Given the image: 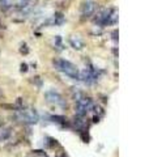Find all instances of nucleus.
Here are the masks:
<instances>
[{
	"mask_svg": "<svg viewBox=\"0 0 149 157\" xmlns=\"http://www.w3.org/2000/svg\"><path fill=\"white\" fill-rule=\"evenodd\" d=\"M94 24L99 26H107V25H114L118 21V12L115 8H109V9H102L98 12L96 17L93 18Z\"/></svg>",
	"mask_w": 149,
	"mask_h": 157,
	"instance_id": "1",
	"label": "nucleus"
},
{
	"mask_svg": "<svg viewBox=\"0 0 149 157\" xmlns=\"http://www.w3.org/2000/svg\"><path fill=\"white\" fill-rule=\"evenodd\" d=\"M53 64L55 69L63 72L64 75H67L72 80H79V69L73 63H71L69 60H65V59H54Z\"/></svg>",
	"mask_w": 149,
	"mask_h": 157,
	"instance_id": "2",
	"label": "nucleus"
},
{
	"mask_svg": "<svg viewBox=\"0 0 149 157\" xmlns=\"http://www.w3.org/2000/svg\"><path fill=\"white\" fill-rule=\"evenodd\" d=\"M16 119H18L20 122L22 123H29V124H33V123H37L39 120V115L35 111V109H21L18 111H16Z\"/></svg>",
	"mask_w": 149,
	"mask_h": 157,
	"instance_id": "3",
	"label": "nucleus"
},
{
	"mask_svg": "<svg viewBox=\"0 0 149 157\" xmlns=\"http://www.w3.org/2000/svg\"><path fill=\"white\" fill-rule=\"evenodd\" d=\"M44 98H46V101L50 102V103H55V105L61 106V107H67V103H65V101L63 100L61 94L59 92H56L55 89L47 90V92L44 93Z\"/></svg>",
	"mask_w": 149,
	"mask_h": 157,
	"instance_id": "4",
	"label": "nucleus"
},
{
	"mask_svg": "<svg viewBox=\"0 0 149 157\" xmlns=\"http://www.w3.org/2000/svg\"><path fill=\"white\" fill-rule=\"evenodd\" d=\"M97 9V3L94 0H85L82 1L81 8H80V13H81V18H89L94 15Z\"/></svg>",
	"mask_w": 149,
	"mask_h": 157,
	"instance_id": "5",
	"label": "nucleus"
},
{
	"mask_svg": "<svg viewBox=\"0 0 149 157\" xmlns=\"http://www.w3.org/2000/svg\"><path fill=\"white\" fill-rule=\"evenodd\" d=\"M69 45L75 48V50H82L84 48V42L79 36H73L69 38Z\"/></svg>",
	"mask_w": 149,
	"mask_h": 157,
	"instance_id": "6",
	"label": "nucleus"
},
{
	"mask_svg": "<svg viewBox=\"0 0 149 157\" xmlns=\"http://www.w3.org/2000/svg\"><path fill=\"white\" fill-rule=\"evenodd\" d=\"M72 124H73V127L76 128L77 131H81L85 128V120H84V117H79V115H76L73 118V120H72Z\"/></svg>",
	"mask_w": 149,
	"mask_h": 157,
	"instance_id": "7",
	"label": "nucleus"
},
{
	"mask_svg": "<svg viewBox=\"0 0 149 157\" xmlns=\"http://www.w3.org/2000/svg\"><path fill=\"white\" fill-rule=\"evenodd\" d=\"M50 119L54 122V123H58V124H61V126H67V119H65V117L63 115H51Z\"/></svg>",
	"mask_w": 149,
	"mask_h": 157,
	"instance_id": "8",
	"label": "nucleus"
},
{
	"mask_svg": "<svg viewBox=\"0 0 149 157\" xmlns=\"http://www.w3.org/2000/svg\"><path fill=\"white\" fill-rule=\"evenodd\" d=\"M12 135V130L11 128H3L0 130V141H7Z\"/></svg>",
	"mask_w": 149,
	"mask_h": 157,
	"instance_id": "9",
	"label": "nucleus"
},
{
	"mask_svg": "<svg viewBox=\"0 0 149 157\" xmlns=\"http://www.w3.org/2000/svg\"><path fill=\"white\" fill-rule=\"evenodd\" d=\"M44 144H46V147H48V148H54V147H59V141L56 140V139L51 138V136H46V139H44Z\"/></svg>",
	"mask_w": 149,
	"mask_h": 157,
	"instance_id": "10",
	"label": "nucleus"
},
{
	"mask_svg": "<svg viewBox=\"0 0 149 157\" xmlns=\"http://www.w3.org/2000/svg\"><path fill=\"white\" fill-rule=\"evenodd\" d=\"M0 8L3 10H8L13 8V0H0Z\"/></svg>",
	"mask_w": 149,
	"mask_h": 157,
	"instance_id": "11",
	"label": "nucleus"
},
{
	"mask_svg": "<svg viewBox=\"0 0 149 157\" xmlns=\"http://www.w3.org/2000/svg\"><path fill=\"white\" fill-rule=\"evenodd\" d=\"M32 83L34 84V85H37L38 88H42V85H43V81H42V79H41L39 76H34V77H32Z\"/></svg>",
	"mask_w": 149,
	"mask_h": 157,
	"instance_id": "12",
	"label": "nucleus"
},
{
	"mask_svg": "<svg viewBox=\"0 0 149 157\" xmlns=\"http://www.w3.org/2000/svg\"><path fill=\"white\" fill-rule=\"evenodd\" d=\"M72 97H73L75 102H77L79 100H81L82 97H84V93H82L81 90H76V92H73V93H72Z\"/></svg>",
	"mask_w": 149,
	"mask_h": 157,
	"instance_id": "13",
	"label": "nucleus"
},
{
	"mask_svg": "<svg viewBox=\"0 0 149 157\" xmlns=\"http://www.w3.org/2000/svg\"><path fill=\"white\" fill-rule=\"evenodd\" d=\"M54 43H55V47H58L59 50H61V48H63V46H61V38L59 37V36H56V37H55V39H54Z\"/></svg>",
	"mask_w": 149,
	"mask_h": 157,
	"instance_id": "14",
	"label": "nucleus"
},
{
	"mask_svg": "<svg viewBox=\"0 0 149 157\" xmlns=\"http://www.w3.org/2000/svg\"><path fill=\"white\" fill-rule=\"evenodd\" d=\"M20 52H21V54H24V55L29 54V47H27L26 43H22V45H21V47H20Z\"/></svg>",
	"mask_w": 149,
	"mask_h": 157,
	"instance_id": "15",
	"label": "nucleus"
},
{
	"mask_svg": "<svg viewBox=\"0 0 149 157\" xmlns=\"http://www.w3.org/2000/svg\"><path fill=\"white\" fill-rule=\"evenodd\" d=\"M20 71H21V72H26V71H27V64H26V63H22V64H21V68H20Z\"/></svg>",
	"mask_w": 149,
	"mask_h": 157,
	"instance_id": "16",
	"label": "nucleus"
},
{
	"mask_svg": "<svg viewBox=\"0 0 149 157\" xmlns=\"http://www.w3.org/2000/svg\"><path fill=\"white\" fill-rule=\"evenodd\" d=\"M92 122H93V123H98V122H99V115H97V114L93 115V119H92Z\"/></svg>",
	"mask_w": 149,
	"mask_h": 157,
	"instance_id": "17",
	"label": "nucleus"
},
{
	"mask_svg": "<svg viewBox=\"0 0 149 157\" xmlns=\"http://www.w3.org/2000/svg\"><path fill=\"white\" fill-rule=\"evenodd\" d=\"M111 36H113V39H114V41H116V39H118V30H114Z\"/></svg>",
	"mask_w": 149,
	"mask_h": 157,
	"instance_id": "18",
	"label": "nucleus"
},
{
	"mask_svg": "<svg viewBox=\"0 0 149 157\" xmlns=\"http://www.w3.org/2000/svg\"><path fill=\"white\" fill-rule=\"evenodd\" d=\"M3 124H4V119H3V118L1 117H0V127H1V126Z\"/></svg>",
	"mask_w": 149,
	"mask_h": 157,
	"instance_id": "19",
	"label": "nucleus"
},
{
	"mask_svg": "<svg viewBox=\"0 0 149 157\" xmlns=\"http://www.w3.org/2000/svg\"><path fill=\"white\" fill-rule=\"evenodd\" d=\"M1 97H3V93H1V90H0V98H1Z\"/></svg>",
	"mask_w": 149,
	"mask_h": 157,
	"instance_id": "20",
	"label": "nucleus"
}]
</instances>
